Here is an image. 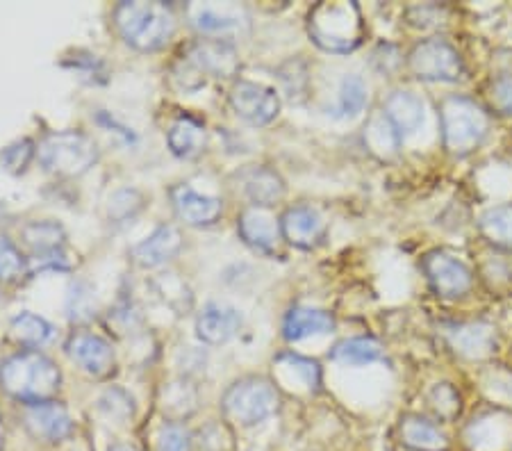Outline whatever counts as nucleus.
<instances>
[{
	"instance_id": "nucleus-1",
	"label": "nucleus",
	"mask_w": 512,
	"mask_h": 451,
	"mask_svg": "<svg viewBox=\"0 0 512 451\" xmlns=\"http://www.w3.org/2000/svg\"><path fill=\"white\" fill-rule=\"evenodd\" d=\"M62 374L51 358L39 351H21L0 365V385L26 404H41L60 388Z\"/></svg>"
},
{
	"instance_id": "nucleus-2",
	"label": "nucleus",
	"mask_w": 512,
	"mask_h": 451,
	"mask_svg": "<svg viewBox=\"0 0 512 451\" xmlns=\"http://www.w3.org/2000/svg\"><path fill=\"white\" fill-rule=\"evenodd\" d=\"M308 32L328 53H351L362 44L365 23L355 3H319L308 16Z\"/></svg>"
},
{
	"instance_id": "nucleus-3",
	"label": "nucleus",
	"mask_w": 512,
	"mask_h": 451,
	"mask_svg": "<svg viewBox=\"0 0 512 451\" xmlns=\"http://www.w3.org/2000/svg\"><path fill=\"white\" fill-rule=\"evenodd\" d=\"M121 37L137 51H158L176 32V19L162 3H121L114 12Z\"/></svg>"
},
{
	"instance_id": "nucleus-4",
	"label": "nucleus",
	"mask_w": 512,
	"mask_h": 451,
	"mask_svg": "<svg viewBox=\"0 0 512 451\" xmlns=\"http://www.w3.org/2000/svg\"><path fill=\"white\" fill-rule=\"evenodd\" d=\"M440 126L444 146L453 155H467L483 144L490 117L472 98L449 96L440 105Z\"/></svg>"
},
{
	"instance_id": "nucleus-5",
	"label": "nucleus",
	"mask_w": 512,
	"mask_h": 451,
	"mask_svg": "<svg viewBox=\"0 0 512 451\" xmlns=\"http://www.w3.org/2000/svg\"><path fill=\"white\" fill-rule=\"evenodd\" d=\"M98 160V146L92 137L64 130L48 135L39 144V162L46 171L62 178H76L87 174Z\"/></svg>"
},
{
	"instance_id": "nucleus-6",
	"label": "nucleus",
	"mask_w": 512,
	"mask_h": 451,
	"mask_svg": "<svg viewBox=\"0 0 512 451\" xmlns=\"http://www.w3.org/2000/svg\"><path fill=\"white\" fill-rule=\"evenodd\" d=\"M278 392L267 379L249 376V379L230 385L224 397V413L233 422L242 426H253L264 422L278 410Z\"/></svg>"
},
{
	"instance_id": "nucleus-7",
	"label": "nucleus",
	"mask_w": 512,
	"mask_h": 451,
	"mask_svg": "<svg viewBox=\"0 0 512 451\" xmlns=\"http://www.w3.org/2000/svg\"><path fill=\"white\" fill-rule=\"evenodd\" d=\"M412 76L426 82H456L465 73V62L447 39L433 37L412 48L408 55Z\"/></svg>"
},
{
	"instance_id": "nucleus-8",
	"label": "nucleus",
	"mask_w": 512,
	"mask_h": 451,
	"mask_svg": "<svg viewBox=\"0 0 512 451\" xmlns=\"http://www.w3.org/2000/svg\"><path fill=\"white\" fill-rule=\"evenodd\" d=\"M421 267H424V274L437 297H444V299L465 297L474 285L472 269L447 251L426 253Z\"/></svg>"
},
{
	"instance_id": "nucleus-9",
	"label": "nucleus",
	"mask_w": 512,
	"mask_h": 451,
	"mask_svg": "<svg viewBox=\"0 0 512 451\" xmlns=\"http://www.w3.org/2000/svg\"><path fill=\"white\" fill-rule=\"evenodd\" d=\"M230 105L237 117L249 121L251 126H267L280 112V98L274 89L249 80H239L233 87Z\"/></svg>"
},
{
	"instance_id": "nucleus-10",
	"label": "nucleus",
	"mask_w": 512,
	"mask_h": 451,
	"mask_svg": "<svg viewBox=\"0 0 512 451\" xmlns=\"http://www.w3.org/2000/svg\"><path fill=\"white\" fill-rule=\"evenodd\" d=\"M189 62L214 78H233L239 71V57L233 44L224 39H201L189 51Z\"/></svg>"
},
{
	"instance_id": "nucleus-11",
	"label": "nucleus",
	"mask_w": 512,
	"mask_h": 451,
	"mask_svg": "<svg viewBox=\"0 0 512 451\" xmlns=\"http://www.w3.org/2000/svg\"><path fill=\"white\" fill-rule=\"evenodd\" d=\"M71 360L92 376H105L114 367V349L101 335L78 333L66 344Z\"/></svg>"
},
{
	"instance_id": "nucleus-12",
	"label": "nucleus",
	"mask_w": 512,
	"mask_h": 451,
	"mask_svg": "<svg viewBox=\"0 0 512 451\" xmlns=\"http://www.w3.org/2000/svg\"><path fill=\"white\" fill-rule=\"evenodd\" d=\"M187 19L196 30L219 35V32L239 30L246 23L242 7L233 3H189Z\"/></svg>"
},
{
	"instance_id": "nucleus-13",
	"label": "nucleus",
	"mask_w": 512,
	"mask_h": 451,
	"mask_svg": "<svg viewBox=\"0 0 512 451\" xmlns=\"http://www.w3.org/2000/svg\"><path fill=\"white\" fill-rule=\"evenodd\" d=\"M26 426L35 438L46 442H60L71 436L73 422L69 410L57 401L32 404L26 413Z\"/></svg>"
},
{
	"instance_id": "nucleus-14",
	"label": "nucleus",
	"mask_w": 512,
	"mask_h": 451,
	"mask_svg": "<svg viewBox=\"0 0 512 451\" xmlns=\"http://www.w3.org/2000/svg\"><path fill=\"white\" fill-rule=\"evenodd\" d=\"M280 233L296 249H312L324 237V219L310 205H294L280 219Z\"/></svg>"
},
{
	"instance_id": "nucleus-15",
	"label": "nucleus",
	"mask_w": 512,
	"mask_h": 451,
	"mask_svg": "<svg viewBox=\"0 0 512 451\" xmlns=\"http://www.w3.org/2000/svg\"><path fill=\"white\" fill-rule=\"evenodd\" d=\"M171 199L178 217L189 226H210L221 217V210H224L219 199L196 192L187 185H178L171 192Z\"/></svg>"
},
{
	"instance_id": "nucleus-16",
	"label": "nucleus",
	"mask_w": 512,
	"mask_h": 451,
	"mask_svg": "<svg viewBox=\"0 0 512 451\" xmlns=\"http://www.w3.org/2000/svg\"><path fill=\"white\" fill-rule=\"evenodd\" d=\"M383 114L401 139L408 135H415L426 117L424 101H421L417 94L403 92V89L387 96V101L383 105Z\"/></svg>"
},
{
	"instance_id": "nucleus-17",
	"label": "nucleus",
	"mask_w": 512,
	"mask_h": 451,
	"mask_svg": "<svg viewBox=\"0 0 512 451\" xmlns=\"http://www.w3.org/2000/svg\"><path fill=\"white\" fill-rule=\"evenodd\" d=\"M239 235L255 251L271 253L280 242V224L267 208H249L239 217Z\"/></svg>"
},
{
	"instance_id": "nucleus-18",
	"label": "nucleus",
	"mask_w": 512,
	"mask_h": 451,
	"mask_svg": "<svg viewBox=\"0 0 512 451\" xmlns=\"http://www.w3.org/2000/svg\"><path fill=\"white\" fill-rule=\"evenodd\" d=\"M183 246V237H180L178 228L173 226H160L158 231L151 233L144 242H139L132 249V258L137 265L142 267H160L171 258H176V253Z\"/></svg>"
},
{
	"instance_id": "nucleus-19",
	"label": "nucleus",
	"mask_w": 512,
	"mask_h": 451,
	"mask_svg": "<svg viewBox=\"0 0 512 451\" xmlns=\"http://www.w3.org/2000/svg\"><path fill=\"white\" fill-rule=\"evenodd\" d=\"M242 326V317L237 310L228 306H212L203 308V313L196 319V333L205 344H226Z\"/></svg>"
},
{
	"instance_id": "nucleus-20",
	"label": "nucleus",
	"mask_w": 512,
	"mask_h": 451,
	"mask_svg": "<svg viewBox=\"0 0 512 451\" xmlns=\"http://www.w3.org/2000/svg\"><path fill=\"white\" fill-rule=\"evenodd\" d=\"M401 442L412 451H449V440L435 422L421 415H406L399 426Z\"/></svg>"
},
{
	"instance_id": "nucleus-21",
	"label": "nucleus",
	"mask_w": 512,
	"mask_h": 451,
	"mask_svg": "<svg viewBox=\"0 0 512 451\" xmlns=\"http://www.w3.org/2000/svg\"><path fill=\"white\" fill-rule=\"evenodd\" d=\"M23 242H26L32 253L41 262H53L57 265V258H62V246L66 242L64 228L57 221H32L23 228Z\"/></svg>"
},
{
	"instance_id": "nucleus-22",
	"label": "nucleus",
	"mask_w": 512,
	"mask_h": 451,
	"mask_svg": "<svg viewBox=\"0 0 512 451\" xmlns=\"http://www.w3.org/2000/svg\"><path fill=\"white\" fill-rule=\"evenodd\" d=\"M335 328L333 317L326 310L296 306L287 313L283 322V335L289 342H299L312 335H326Z\"/></svg>"
},
{
	"instance_id": "nucleus-23",
	"label": "nucleus",
	"mask_w": 512,
	"mask_h": 451,
	"mask_svg": "<svg viewBox=\"0 0 512 451\" xmlns=\"http://www.w3.org/2000/svg\"><path fill=\"white\" fill-rule=\"evenodd\" d=\"M244 190L253 208H269L285 196V183L276 171L267 167H253L244 174Z\"/></svg>"
},
{
	"instance_id": "nucleus-24",
	"label": "nucleus",
	"mask_w": 512,
	"mask_h": 451,
	"mask_svg": "<svg viewBox=\"0 0 512 451\" xmlns=\"http://www.w3.org/2000/svg\"><path fill=\"white\" fill-rule=\"evenodd\" d=\"M276 374L283 385H296V388H305L308 392L319 390L321 385V369L315 360L296 354L278 356Z\"/></svg>"
},
{
	"instance_id": "nucleus-25",
	"label": "nucleus",
	"mask_w": 512,
	"mask_h": 451,
	"mask_svg": "<svg viewBox=\"0 0 512 451\" xmlns=\"http://www.w3.org/2000/svg\"><path fill=\"white\" fill-rule=\"evenodd\" d=\"M449 340L462 356L478 358L494 349V331L485 324H460L453 326Z\"/></svg>"
},
{
	"instance_id": "nucleus-26",
	"label": "nucleus",
	"mask_w": 512,
	"mask_h": 451,
	"mask_svg": "<svg viewBox=\"0 0 512 451\" xmlns=\"http://www.w3.org/2000/svg\"><path fill=\"white\" fill-rule=\"evenodd\" d=\"M169 146L178 158H194L205 146L203 123L192 117L178 119L169 130Z\"/></svg>"
},
{
	"instance_id": "nucleus-27",
	"label": "nucleus",
	"mask_w": 512,
	"mask_h": 451,
	"mask_svg": "<svg viewBox=\"0 0 512 451\" xmlns=\"http://www.w3.org/2000/svg\"><path fill=\"white\" fill-rule=\"evenodd\" d=\"M330 358L342 365H369L383 358V349L381 344L371 338H351L335 344V349L330 351Z\"/></svg>"
},
{
	"instance_id": "nucleus-28",
	"label": "nucleus",
	"mask_w": 512,
	"mask_h": 451,
	"mask_svg": "<svg viewBox=\"0 0 512 451\" xmlns=\"http://www.w3.org/2000/svg\"><path fill=\"white\" fill-rule=\"evenodd\" d=\"M478 226H481V233L487 242L512 249V205H497V208L483 212Z\"/></svg>"
},
{
	"instance_id": "nucleus-29",
	"label": "nucleus",
	"mask_w": 512,
	"mask_h": 451,
	"mask_svg": "<svg viewBox=\"0 0 512 451\" xmlns=\"http://www.w3.org/2000/svg\"><path fill=\"white\" fill-rule=\"evenodd\" d=\"M12 335L19 342L28 344V347H44V344L51 342L53 338V326L37 315L23 313L19 317H14Z\"/></svg>"
},
{
	"instance_id": "nucleus-30",
	"label": "nucleus",
	"mask_w": 512,
	"mask_h": 451,
	"mask_svg": "<svg viewBox=\"0 0 512 451\" xmlns=\"http://www.w3.org/2000/svg\"><path fill=\"white\" fill-rule=\"evenodd\" d=\"M367 105V87L360 76H346L342 80L340 96H337V117L353 119L365 110Z\"/></svg>"
},
{
	"instance_id": "nucleus-31",
	"label": "nucleus",
	"mask_w": 512,
	"mask_h": 451,
	"mask_svg": "<svg viewBox=\"0 0 512 451\" xmlns=\"http://www.w3.org/2000/svg\"><path fill=\"white\" fill-rule=\"evenodd\" d=\"M365 142L371 149V153L392 155L396 153V149H399L401 137L396 135V130L390 126V121L385 119V114H378V117H374L367 123Z\"/></svg>"
},
{
	"instance_id": "nucleus-32",
	"label": "nucleus",
	"mask_w": 512,
	"mask_h": 451,
	"mask_svg": "<svg viewBox=\"0 0 512 451\" xmlns=\"http://www.w3.org/2000/svg\"><path fill=\"white\" fill-rule=\"evenodd\" d=\"M23 272H26V260H23L21 251L16 249L10 237L0 233V281H19Z\"/></svg>"
},
{
	"instance_id": "nucleus-33",
	"label": "nucleus",
	"mask_w": 512,
	"mask_h": 451,
	"mask_svg": "<svg viewBox=\"0 0 512 451\" xmlns=\"http://www.w3.org/2000/svg\"><path fill=\"white\" fill-rule=\"evenodd\" d=\"M428 404H431L440 420H453V417L460 413V395L449 383H437L435 388L428 392Z\"/></svg>"
},
{
	"instance_id": "nucleus-34",
	"label": "nucleus",
	"mask_w": 512,
	"mask_h": 451,
	"mask_svg": "<svg viewBox=\"0 0 512 451\" xmlns=\"http://www.w3.org/2000/svg\"><path fill=\"white\" fill-rule=\"evenodd\" d=\"M144 199L135 190H121L110 199V217L117 221H126L142 210Z\"/></svg>"
},
{
	"instance_id": "nucleus-35",
	"label": "nucleus",
	"mask_w": 512,
	"mask_h": 451,
	"mask_svg": "<svg viewBox=\"0 0 512 451\" xmlns=\"http://www.w3.org/2000/svg\"><path fill=\"white\" fill-rule=\"evenodd\" d=\"M32 155H35V144H32L30 139H21V142L7 146L3 155H0V160H3L7 171H12V174H21V171H26Z\"/></svg>"
},
{
	"instance_id": "nucleus-36",
	"label": "nucleus",
	"mask_w": 512,
	"mask_h": 451,
	"mask_svg": "<svg viewBox=\"0 0 512 451\" xmlns=\"http://www.w3.org/2000/svg\"><path fill=\"white\" fill-rule=\"evenodd\" d=\"M158 451H192L189 433L180 424H164L158 433Z\"/></svg>"
},
{
	"instance_id": "nucleus-37",
	"label": "nucleus",
	"mask_w": 512,
	"mask_h": 451,
	"mask_svg": "<svg viewBox=\"0 0 512 451\" xmlns=\"http://www.w3.org/2000/svg\"><path fill=\"white\" fill-rule=\"evenodd\" d=\"M490 101L492 108L503 117L512 114V73H503V76L494 78L490 85Z\"/></svg>"
},
{
	"instance_id": "nucleus-38",
	"label": "nucleus",
	"mask_w": 512,
	"mask_h": 451,
	"mask_svg": "<svg viewBox=\"0 0 512 451\" xmlns=\"http://www.w3.org/2000/svg\"><path fill=\"white\" fill-rule=\"evenodd\" d=\"M110 451H135L132 447H126V445H114Z\"/></svg>"
},
{
	"instance_id": "nucleus-39",
	"label": "nucleus",
	"mask_w": 512,
	"mask_h": 451,
	"mask_svg": "<svg viewBox=\"0 0 512 451\" xmlns=\"http://www.w3.org/2000/svg\"><path fill=\"white\" fill-rule=\"evenodd\" d=\"M0 451H3V438H0Z\"/></svg>"
}]
</instances>
